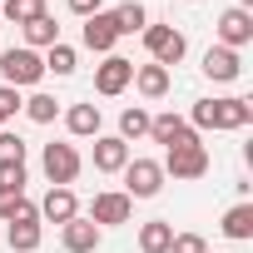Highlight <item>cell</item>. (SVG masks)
<instances>
[{
  "label": "cell",
  "mask_w": 253,
  "mask_h": 253,
  "mask_svg": "<svg viewBox=\"0 0 253 253\" xmlns=\"http://www.w3.org/2000/svg\"><path fill=\"white\" fill-rule=\"evenodd\" d=\"M189 119L194 129H243L253 119V99H199Z\"/></svg>",
  "instance_id": "obj_1"
},
{
  "label": "cell",
  "mask_w": 253,
  "mask_h": 253,
  "mask_svg": "<svg viewBox=\"0 0 253 253\" xmlns=\"http://www.w3.org/2000/svg\"><path fill=\"white\" fill-rule=\"evenodd\" d=\"M0 75H5L10 89H25V84H40V80H45V60H40L35 50H25V45H20V50L10 45L5 55H0Z\"/></svg>",
  "instance_id": "obj_2"
},
{
  "label": "cell",
  "mask_w": 253,
  "mask_h": 253,
  "mask_svg": "<svg viewBox=\"0 0 253 253\" xmlns=\"http://www.w3.org/2000/svg\"><path fill=\"white\" fill-rule=\"evenodd\" d=\"M119 174H124V194H129V199H154L164 189V179H169L159 159H129Z\"/></svg>",
  "instance_id": "obj_3"
},
{
  "label": "cell",
  "mask_w": 253,
  "mask_h": 253,
  "mask_svg": "<svg viewBox=\"0 0 253 253\" xmlns=\"http://www.w3.org/2000/svg\"><path fill=\"white\" fill-rule=\"evenodd\" d=\"M40 169H45V179H50V189H70L75 179H80V154H75V144H45V154H40Z\"/></svg>",
  "instance_id": "obj_4"
},
{
  "label": "cell",
  "mask_w": 253,
  "mask_h": 253,
  "mask_svg": "<svg viewBox=\"0 0 253 253\" xmlns=\"http://www.w3.org/2000/svg\"><path fill=\"white\" fill-rule=\"evenodd\" d=\"M164 174H174V179H204V174H209V149H204V139L194 134V139L174 144L169 159H164Z\"/></svg>",
  "instance_id": "obj_5"
},
{
  "label": "cell",
  "mask_w": 253,
  "mask_h": 253,
  "mask_svg": "<svg viewBox=\"0 0 253 253\" xmlns=\"http://www.w3.org/2000/svg\"><path fill=\"white\" fill-rule=\"evenodd\" d=\"M139 35H144V45H149L154 65H164V70H169V65H179V60L189 55V40H184L174 25H144Z\"/></svg>",
  "instance_id": "obj_6"
},
{
  "label": "cell",
  "mask_w": 253,
  "mask_h": 253,
  "mask_svg": "<svg viewBox=\"0 0 253 253\" xmlns=\"http://www.w3.org/2000/svg\"><path fill=\"white\" fill-rule=\"evenodd\" d=\"M129 84H134V60L104 55V65L94 70V89H99V94H124Z\"/></svg>",
  "instance_id": "obj_7"
},
{
  "label": "cell",
  "mask_w": 253,
  "mask_h": 253,
  "mask_svg": "<svg viewBox=\"0 0 253 253\" xmlns=\"http://www.w3.org/2000/svg\"><path fill=\"white\" fill-rule=\"evenodd\" d=\"M248 40H253V15L238 10V5L223 10V15H218V45H223V50H243Z\"/></svg>",
  "instance_id": "obj_8"
},
{
  "label": "cell",
  "mask_w": 253,
  "mask_h": 253,
  "mask_svg": "<svg viewBox=\"0 0 253 253\" xmlns=\"http://www.w3.org/2000/svg\"><path fill=\"white\" fill-rule=\"evenodd\" d=\"M129 218H134V199L129 194H94L89 223H129Z\"/></svg>",
  "instance_id": "obj_9"
},
{
  "label": "cell",
  "mask_w": 253,
  "mask_h": 253,
  "mask_svg": "<svg viewBox=\"0 0 253 253\" xmlns=\"http://www.w3.org/2000/svg\"><path fill=\"white\" fill-rule=\"evenodd\" d=\"M124 164H129V144L119 134H94V169L99 174H119Z\"/></svg>",
  "instance_id": "obj_10"
},
{
  "label": "cell",
  "mask_w": 253,
  "mask_h": 253,
  "mask_svg": "<svg viewBox=\"0 0 253 253\" xmlns=\"http://www.w3.org/2000/svg\"><path fill=\"white\" fill-rule=\"evenodd\" d=\"M114 40H119V25H114L109 10H99V15L84 20V45H89L94 55H114Z\"/></svg>",
  "instance_id": "obj_11"
},
{
  "label": "cell",
  "mask_w": 253,
  "mask_h": 253,
  "mask_svg": "<svg viewBox=\"0 0 253 253\" xmlns=\"http://www.w3.org/2000/svg\"><path fill=\"white\" fill-rule=\"evenodd\" d=\"M204 75H209L213 84H228V80H238V75H243V60H238V50L209 45V55H204Z\"/></svg>",
  "instance_id": "obj_12"
},
{
  "label": "cell",
  "mask_w": 253,
  "mask_h": 253,
  "mask_svg": "<svg viewBox=\"0 0 253 253\" xmlns=\"http://www.w3.org/2000/svg\"><path fill=\"white\" fill-rule=\"evenodd\" d=\"M149 134H154V144L174 149V144L194 139V124H189V119H179V114H149Z\"/></svg>",
  "instance_id": "obj_13"
},
{
  "label": "cell",
  "mask_w": 253,
  "mask_h": 253,
  "mask_svg": "<svg viewBox=\"0 0 253 253\" xmlns=\"http://www.w3.org/2000/svg\"><path fill=\"white\" fill-rule=\"evenodd\" d=\"M60 243H65L70 253H94V248H99V223L70 218V223H60Z\"/></svg>",
  "instance_id": "obj_14"
},
{
  "label": "cell",
  "mask_w": 253,
  "mask_h": 253,
  "mask_svg": "<svg viewBox=\"0 0 253 253\" xmlns=\"http://www.w3.org/2000/svg\"><path fill=\"white\" fill-rule=\"evenodd\" d=\"M40 218H50V223H70V218H80L75 189H50V194H45V204H40Z\"/></svg>",
  "instance_id": "obj_15"
},
{
  "label": "cell",
  "mask_w": 253,
  "mask_h": 253,
  "mask_svg": "<svg viewBox=\"0 0 253 253\" xmlns=\"http://www.w3.org/2000/svg\"><path fill=\"white\" fill-rule=\"evenodd\" d=\"M134 89H139L144 99H164V94H169V70H164V65H139V70H134Z\"/></svg>",
  "instance_id": "obj_16"
},
{
  "label": "cell",
  "mask_w": 253,
  "mask_h": 253,
  "mask_svg": "<svg viewBox=\"0 0 253 253\" xmlns=\"http://www.w3.org/2000/svg\"><path fill=\"white\" fill-rule=\"evenodd\" d=\"M169 243H174V223L169 218H149L139 228V248L144 253H169Z\"/></svg>",
  "instance_id": "obj_17"
},
{
  "label": "cell",
  "mask_w": 253,
  "mask_h": 253,
  "mask_svg": "<svg viewBox=\"0 0 253 253\" xmlns=\"http://www.w3.org/2000/svg\"><path fill=\"white\" fill-rule=\"evenodd\" d=\"M65 124H70V134H75V139H89V134H99V104H70Z\"/></svg>",
  "instance_id": "obj_18"
},
{
  "label": "cell",
  "mask_w": 253,
  "mask_h": 253,
  "mask_svg": "<svg viewBox=\"0 0 253 253\" xmlns=\"http://www.w3.org/2000/svg\"><path fill=\"white\" fill-rule=\"evenodd\" d=\"M50 45H60V25L50 15H35L25 25V50H50Z\"/></svg>",
  "instance_id": "obj_19"
},
{
  "label": "cell",
  "mask_w": 253,
  "mask_h": 253,
  "mask_svg": "<svg viewBox=\"0 0 253 253\" xmlns=\"http://www.w3.org/2000/svg\"><path fill=\"white\" fill-rule=\"evenodd\" d=\"M223 238H233V243L253 238V204H233L223 213Z\"/></svg>",
  "instance_id": "obj_20"
},
{
  "label": "cell",
  "mask_w": 253,
  "mask_h": 253,
  "mask_svg": "<svg viewBox=\"0 0 253 253\" xmlns=\"http://www.w3.org/2000/svg\"><path fill=\"white\" fill-rule=\"evenodd\" d=\"M35 15H45V0H0V20L5 25H30Z\"/></svg>",
  "instance_id": "obj_21"
},
{
  "label": "cell",
  "mask_w": 253,
  "mask_h": 253,
  "mask_svg": "<svg viewBox=\"0 0 253 253\" xmlns=\"http://www.w3.org/2000/svg\"><path fill=\"white\" fill-rule=\"evenodd\" d=\"M114 15V25H119V35H139L144 25H149V10L139 5V0H124L119 10H109Z\"/></svg>",
  "instance_id": "obj_22"
},
{
  "label": "cell",
  "mask_w": 253,
  "mask_h": 253,
  "mask_svg": "<svg viewBox=\"0 0 253 253\" xmlns=\"http://www.w3.org/2000/svg\"><path fill=\"white\" fill-rule=\"evenodd\" d=\"M20 109H25L35 124H55V114H60V99H55V94H30Z\"/></svg>",
  "instance_id": "obj_23"
},
{
  "label": "cell",
  "mask_w": 253,
  "mask_h": 253,
  "mask_svg": "<svg viewBox=\"0 0 253 253\" xmlns=\"http://www.w3.org/2000/svg\"><path fill=\"white\" fill-rule=\"evenodd\" d=\"M139 134H149V114L134 104V109H124V114H119V139L129 144V139H139Z\"/></svg>",
  "instance_id": "obj_24"
},
{
  "label": "cell",
  "mask_w": 253,
  "mask_h": 253,
  "mask_svg": "<svg viewBox=\"0 0 253 253\" xmlns=\"http://www.w3.org/2000/svg\"><path fill=\"white\" fill-rule=\"evenodd\" d=\"M75 65H80V60H75L70 45H50V50H45V75H75Z\"/></svg>",
  "instance_id": "obj_25"
},
{
  "label": "cell",
  "mask_w": 253,
  "mask_h": 253,
  "mask_svg": "<svg viewBox=\"0 0 253 253\" xmlns=\"http://www.w3.org/2000/svg\"><path fill=\"white\" fill-rule=\"evenodd\" d=\"M10 248L15 253H35L40 248V223H10Z\"/></svg>",
  "instance_id": "obj_26"
},
{
  "label": "cell",
  "mask_w": 253,
  "mask_h": 253,
  "mask_svg": "<svg viewBox=\"0 0 253 253\" xmlns=\"http://www.w3.org/2000/svg\"><path fill=\"white\" fill-rule=\"evenodd\" d=\"M0 164H25V139L15 129H0Z\"/></svg>",
  "instance_id": "obj_27"
},
{
  "label": "cell",
  "mask_w": 253,
  "mask_h": 253,
  "mask_svg": "<svg viewBox=\"0 0 253 253\" xmlns=\"http://www.w3.org/2000/svg\"><path fill=\"white\" fill-rule=\"evenodd\" d=\"M0 189L25 194V164H0Z\"/></svg>",
  "instance_id": "obj_28"
},
{
  "label": "cell",
  "mask_w": 253,
  "mask_h": 253,
  "mask_svg": "<svg viewBox=\"0 0 253 253\" xmlns=\"http://www.w3.org/2000/svg\"><path fill=\"white\" fill-rule=\"evenodd\" d=\"M169 253H209V243H204L199 233H174V243H169Z\"/></svg>",
  "instance_id": "obj_29"
},
{
  "label": "cell",
  "mask_w": 253,
  "mask_h": 253,
  "mask_svg": "<svg viewBox=\"0 0 253 253\" xmlns=\"http://www.w3.org/2000/svg\"><path fill=\"white\" fill-rule=\"evenodd\" d=\"M20 104H25V99H20V89L0 84V119H15V114H20Z\"/></svg>",
  "instance_id": "obj_30"
},
{
  "label": "cell",
  "mask_w": 253,
  "mask_h": 253,
  "mask_svg": "<svg viewBox=\"0 0 253 253\" xmlns=\"http://www.w3.org/2000/svg\"><path fill=\"white\" fill-rule=\"evenodd\" d=\"M20 199H25V194H15V189H0V218H15Z\"/></svg>",
  "instance_id": "obj_31"
},
{
  "label": "cell",
  "mask_w": 253,
  "mask_h": 253,
  "mask_svg": "<svg viewBox=\"0 0 253 253\" xmlns=\"http://www.w3.org/2000/svg\"><path fill=\"white\" fill-rule=\"evenodd\" d=\"M99 5H104V0H70V10H75V15H84V20H89V15H99Z\"/></svg>",
  "instance_id": "obj_32"
},
{
  "label": "cell",
  "mask_w": 253,
  "mask_h": 253,
  "mask_svg": "<svg viewBox=\"0 0 253 253\" xmlns=\"http://www.w3.org/2000/svg\"><path fill=\"white\" fill-rule=\"evenodd\" d=\"M248 5H253V0H238V10H248Z\"/></svg>",
  "instance_id": "obj_33"
},
{
  "label": "cell",
  "mask_w": 253,
  "mask_h": 253,
  "mask_svg": "<svg viewBox=\"0 0 253 253\" xmlns=\"http://www.w3.org/2000/svg\"><path fill=\"white\" fill-rule=\"evenodd\" d=\"M0 30H5V20H0Z\"/></svg>",
  "instance_id": "obj_34"
}]
</instances>
